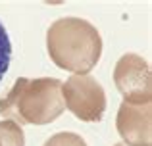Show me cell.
Wrapping results in <instances>:
<instances>
[{
  "mask_svg": "<svg viewBox=\"0 0 152 146\" xmlns=\"http://www.w3.org/2000/svg\"><path fill=\"white\" fill-rule=\"evenodd\" d=\"M46 50L58 68L87 75L100 60L102 38L98 29L87 19L62 17L46 31Z\"/></svg>",
  "mask_w": 152,
  "mask_h": 146,
  "instance_id": "6da1fadb",
  "label": "cell"
},
{
  "mask_svg": "<svg viewBox=\"0 0 152 146\" xmlns=\"http://www.w3.org/2000/svg\"><path fill=\"white\" fill-rule=\"evenodd\" d=\"M64 110L62 81L54 77H19L10 92L0 98V115L15 121L19 127L52 123Z\"/></svg>",
  "mask_w": 152,
  "mask_h": 146,
  "instance_id": "7a4b0ae2",
  "label": "cell"
},
{
  "mask_svg": "<svg viewBox=\"0 0 152 146\" xmlns=\"http://www.w3.org/2000/svg\"><path fill=\"white\" fill-rule=\"evenodd\" d=\"M62 100L81 121H100L106 112V92L91 75H71L62 83Z\"/></svg>",
  "mask_w": 152,
  "mask_h": 146,
  "instance_id": "3957f363",
  "label": "cell"
},
{
  "mask_svg": "<svg viewBox=\"0 0 152 146\" xmlns=\"http://www.w3.org/2000/svg\"><path fill=\"white\" fill-rule=\"evenodd\" d=\"M114 83L123 102L127 104H150V68L139 54H123L114 68Z\"/></svg>",
  "mask_w": 152,
  "mask_h": 146,
  "instance_id": "277c9868",
  "label": "cell"
},
{
  "mask_svg": "<svg viewBox=\"0 0 152 146\" xmlns=\"http://www.w3.org/2000/svg\"><path fill=\"white\" fill-rule=\"evenodd\" d=\"M115 129L127 146H150V104H127L118 110Z\"/></svg>",
  "mask_w": 152,
  "mask_h": 146,
  "instance_id": "5b68a950",
  "label": "cell"
},
{
  "mask_svg": "<svg viewBox=\"0 0 152 146\" xmlns=\"http://www.w3.org/2000/svg\"><path fill=\"white\" fill-rule=\"evenodd\" d=\"M0 146H25L23 129L15 121H0Z\"/></svg>",
  "mask_w": 152,
  "mask_h": 146,
  "instance_id": "8992f818",
  "label": "cell"
},
{
  "mask_svg": "<svg viewBox=\"0 0 152 146\" xmlns=\"http://www.w3.org/2000/svg\"><path fill=\"white\" fill-rule=\"evenodd\" d=\"M10 62H12V42H10V37H8L4 23L0 21V81L10 69Z\"/></svg>",
  "mask_w": 152,
  "mask_h": 146,
  "instance_id": "52a82bcc",
  "label": "cell"
},
{
  "mask_svg": "<svg viewBox=\"0 0 152 146\" xmlns=\"http://www.w3.org/2000/svg\"><path fill=\"white\" fill-rule=\"evenodd\" d=\"M42 146H87V142H85L83 137L77 135V133L64 131V133H56V135H52Z\"/></svg>",
  "mask_w": 152,
  "mask_h": 146,
  "instance_id": "ba28073f",
  "label": "cell"
},
{
  "mask_svg": "<svg viewBox=\"0 0 152 146\" xmlns=\"http://www.w3.org/2000/svg\"><path fill=\"white\" fill-rule=\"evenodd\" d=\"M114 146H127V144H123V142H118V144H114Z\"/></svg>",
  "mask_w": 152,
  "mask_h": 146,
  "instance_id": "9c48e42d",
  "label": "cell"
}]
</instances>
